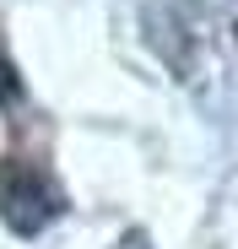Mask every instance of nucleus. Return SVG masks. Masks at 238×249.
Instances as JSON below:
<instances>
[{"label":"nucleus","mask_w":238,"mask_h":249,"mask_svg":"<svg viewBox=\"0 0 238 249\" xmlns=\"http://www.w3.org/2000/svg\"><path fill=\"white\" fill-rule=\"evenodd\" d=\"M0 217H6L11 233L33 238V233H44L60 217V190L44 174H33V168H6V184H0Z\"/></svg>","instance_id":"obj_1"},{"label":"nucleus","mask_w":238,"mask_h":249,"mask_svg":"<svg viewBox=\"0 0 238 249\" xmlns=\"http://www.w3.org/2000/svg\"><path fill=\"white\" fill-rule=\"evenodd\" d=\"M17 87H22V81H17V71L0 60V103H6V98H17Z\"/></svg>","instance_id":"obj_2"}]
</instances>
